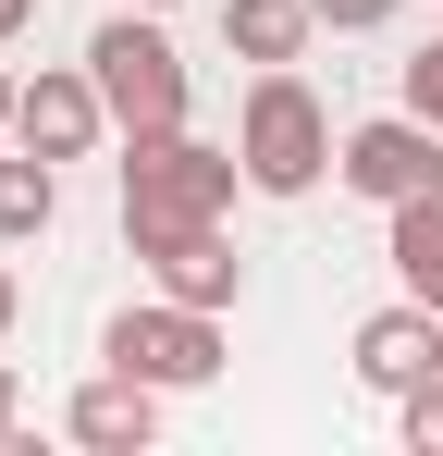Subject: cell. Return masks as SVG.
Listing matches in <instances>:
<instances>
[{"label":"cell","instance_id":"cell-15","mask_svg":"<svg viewBox=\"0 0 443 456\" xmlns=\"http://www.w3.org/2000/svg\"><path fill=\"white\" fill-rule=\"evenodd\" d=\"M394 12H407V0H320V25H333V37H369V25H394Z\"/></svg>","mask_w":443,"mask_h":456},{"label":"cell","instance_id":"cell-12","mask_svg":"<svg viewBox=\"0 0 443 456\" xmlns=\"http://www.w3.org/2000/svg\"><path fill=\"white\" fill-rule=\"evenodd\" d=\"M50 223H62V160L12 136V160H0V247H25V234H50Z\"/></svg>","mask_w":443,"mask_h":456},{"label":"cell","instance_id":"cell-5","mask_svg":"<svg viewBox=\"0 0 443 456\" xmlns=\"http://www.w3.org/2000/svg\"><path fill=\"white\" fill-rule=\"evenodd\" d=\"M333 173L358 185L369 210H407V198H443V124L431 111H369V124H345V149H333Z\"/></svg>","mask_w":443,"mask_h":456},{"label":"cell","instance_id":"cell-11","mask_svg":"<svg viewBox=\"0 0 443 456\" xmlns=\"http://www.w3.org/2000/svg\"><path fill=\"white\" fill-rule=\"evenodd\" d=\"M320 25V0H222V50L234 62H295Z\"/></svg>","mask_w":443,"mask_h":456},{"label":"cell","instance_id":"cell-8","mask_svg":"<svg viewBox=\"0 0 443 456\" xmlns=\"http://www.w3.org/2000/svg\"><path fill=\"white\" fill-rule=\"evenodd\" d=\"M62 432H74V444H99V456H148V444H160V382H136V370L74 382Z\"/></svg>","mask_w":443,"mask_h":456},{"label":"cell","instance_id":"cell-7","mask_svg":"<svg viewBox=\"0 0 443 456\" xmlns=\"http://www.w3.org/2000/svg\"><path fill=\"white\" fill-rule=\"evenodd\" d=\"M345 358H358V382H369V395H419V382L443 370V308H419V297L369 308V321H358V346H345Z\"/></svg>","mask_w":443,"mask_h":456},{"label":"cell","instance_id":"cell-14","mask_svg":"<svg viewBox=\"0 0 443 456\" xmlns=\"http://www.w3.org/2000/svg\"><path fill=\"white\" fill-rule=\"evenodd\" d=\"M394 99H407V111H431V124H443V37L419 50V62H394Z\"/></svg>","mask_w":443,"mask_h":456},{"label":"cell","instance_id":"cell-2","mask_svg":"<svg viewBox=\"0 0 443 456\" xmlns=\"http://www.w3.org/2000/svg\"><path fill=\"white\" fill-rule=\"evenodd\" d=\"M333 111H320V86L295 75V62H259L246 75V111H234V160H246V185L259 198H308L320 173H333Z\"/></svg>","mask_w":443,"mask_h":456},{"label":"cell","instance_id":"cell-16","mask_svg":"<svg viewBox=\"0 0 443 456\" xmlns=\"http://www.w3.org/2000/svg\"><path fill=\"white\" fill-rule=\"evenodd\" d=\"M25 444V370H12V358H0V456Z\"/></svg>","mask_w":443,"mask_h":456},{"label":"cell","instance_id":"cell-3","mask_svg":"<svg viewBox=\"0 0 443 456\" xmlns=\"http://www.w3.org/2000/svg\"><path fill=\"white\" fill-rule=\"evenodd\" d=\"M86 75H99V99H111V124H124V136H160V124H185V111H197V75L173 62L160 12H136V0L86 37Z\"/></svg>","mask_w":443,"mask_h":456},{"label":"cell","instance_id":"cell-13","mask_svg":"<svg viewBox=\"0 0 443 456\" xmlns=\"http://www.w3.org/2000/svg\"><path fill=\"white\" fill-rule=\"evenodd\" d=\"M394 419H407V444H419V456H443V370L419 382V395H394Z\"/></svg>","mask_w":443,"mask_h":456},{"label":"cell","instance_id":"cell-9","mask_svg":"<svg viewBox=\"0 0 443 456\" xmlns=\"http://www.w3.org/2000/svg\"><path fill=\"white\" fill-rule=\"evenodd\" d=\"M148 284L185 297V308H234V297H246V259H234L222 223H197V234H173V247H148Z\"/></svg>","mask_w":443,"mask_h":456},{"label":"cell","instance_id":"cell-6","mask_svg":"<svg viewBox=\"0 0 443 456\" xmlns=\"http://www.w3.org/2000/svg\"><path fill=\"white\" fill-rule=\"evenodd\" d=\"M12 136H25V149H50V160H86L99 136H111L99 75H86V62H37V86L12 99Z\"/></svg>","mask_w":443,"mask_h":456},{"label":"cell","instance_id":"cell-17","mask_svg":"<svg viewBox=\"0 0 443 456\" xmlns=\"http://www.w3.org/2000/svg\"><path fill=\"white\" fill-rule=\"evenodd\" d=\"M12 321H25V284H12V259H0V333H12Z\"/></svg>","mask_w":443,"mask_h":456},{"label":"cell","instance_id":"cell-1","mask_svg":"<svg viewBox=\"0 0 443 456\" xmlns=\"http://www.w3.org/2000/svg\"><path fill=\"white\" fill-rule=\"evenodd\" d=\"M234 185H246V160L210 149L197 124H160V136H124V247H173V234H197L234 210Z\"/></svg>","mask_w":443,"mask_h":456},{"label":"cell","instance_id":"cell-18","mask_svg":"<svg viewBox=\"0 0 443 456\" xmlns=\"http://www.w3.org/2000/svg\"><path fill=\"white\" fill-rule=\"evenodd\" d=\"M25 25H37V0H0V37H25Z\"/></svg>","mask_w":443,"mask_h":456},{"label":"cell","instance_id":"cell-20","mask_svg":"<svg viewBox=\"0 0 443 456\" xmlns=\"http://www.w3.org/2000/svg\"><path fill=\"white\" fill-rule=\"evenodd\" d=\"M136 12H173V0H136Z\"/></svg>","mask_w":443,"mask_h":456},{"label":"cell","instance_id":"cell-10","mask_svg":"<svg viewBox=\"0 0 443 456\" xmlns=\"http://www.w3.org/2000/svg\"><path fill=\"white\" fill-rule=\"evenodd\" d=\"M382 259H394V297L443 308V198H407V210H382Z\"/></svg>","mask_w":443,"mask_h":456},{"label":"cell","instance_id":"cell-4","mask_svg":"<svg viewBox=\"0 0 443 456\" xmlns=\"http://www.w3.org/2000/svg\"><path fill=\"white\" fill-rule=\"evenodd\" d=\"M99 358L111 370L160 382V395H197V382H222V308H185V297H136L99 321Z\"/></svg>","mask_w":443,"mask_h":456},{"label":"cell","instance_id":"cell-19","mask_svg":"<svg viewBox=\"0 0 443 456\" xmlns=\"http://www.w3.org/2000/svg\"><path fill=\"white\" fill-rule=\"evenodd\" d=\"M12 99H25V86H12V75H0V136H12Z\"/></svg>","mask_w":443,"mask_h":456}]
</instances>
